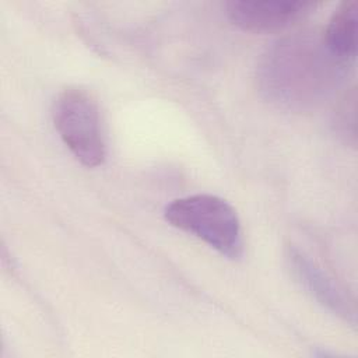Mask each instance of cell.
Segmentation results:
<instances>
[{
    "label": "cell",
    "mask_w": 358,
    "mask_h": 358,
    "mask_svg": "<svg viewBox=\"0 0 358 358\" xmlns=\"http://www.w3.org/2000/svg\"><path fill=\"white\" fill-rule=\"evenodd\" d=\"M285 259L296 282L319 305L352 326L357 323V313L352 301L315 260L295 246H289L287 249Z\"/></svg>",
    "instance_id": "obj_4"
},
{
    "label": "cell",
    "mask_w": 358,
    "mask_h": 358,
    "mask_svg": "<svg viewBox=\"0 0 358 358\" xmlns=\"http://www.w3.org/2000/svg\"><path fill=\"white\" fill-rule=\"evenodd\" d=\"M357 96L355 90L351 88L348 94L343 98L341 103L337 108L334 117L336 130L345 138L347 143L355 144V110H357Z\"/></svg>",
    "instance_id": "obj_7"
},
{
    "label": "cell",
    "mask_w": 358,
    "mask_h": 358,
    "mask_svg": "<svg viewBox=\"0 0 358 358\" xmlns=\"http://www.w3.org/2000/svg\"><path fill=\"white\" fill-rule=\"evenodd\" d=\"M312 1H238L225 3L227 15L236 27L250 32H275L308 17Z\"/></svg>",
    "instance_id": "obj_5"
},
{
    "label": "cell",
    "mask_w": 358,
    "mask_h": 358,
    "mask_svg": "<svg viewBox=\"0 0 358 358\" xmlns=\"http://www.w3.org/2000/svg\"><path fill=\"white\" fill-rule=\"evenodd\" d=\"M351 64L329 49L323 35L295 34L266 50L257 67V84L262 95L278 108L309 110L341 85Z\"/></svg>",
    "instance_id": "obj_1"
},
{
    "label": "cell",
    "mask_w": 358,
    "mask_h": 358,
    "mask_svg": "<svg viewBox=\"0 0 358 358\" xmlns=\"http://www.w3.org/2000/svg\"><path fill=\"white\" fill-rule=\"evenodd\" d=\"M55 129L70 152L88 168L99 166L106 158L98 105L81 88L62 91L52 109Z\"/></svg>",
    "instance_id": "obj_3"
},
{
    "label": "cell",
    "mask_w": 358,
    "mask_h": 358,
    "mask_svg": "<svg viewBox=\"0 0 358 358\" xmlns=\"http://www.w3.org/2000/svg\"><path fill=\"white\" fill-rule=\"evenodd\" d=\"M165 220L204 241L222 256L238 260L243 255L241 222L234 207L213 194H192L172 200L164 210Z\"/></svg>",
    "instance_id": "obj_2"
},
{
    "label": "cell",
    "mask_w": 358,
    "mask_h": 358,
    "mask_svg": "<svg viewBox=\"0 0 358 358\" xmlns=\"http://www.w3.org/2000/svg\"><path fill=\"white\" fill-rule=\"evenodd\" d=\"M357 1H343L322 34L329 49L351 63H354L357 53Z\"/></svg>",
    "instance_id": "obj_6"
}]
</instances>
